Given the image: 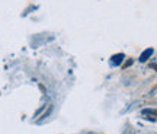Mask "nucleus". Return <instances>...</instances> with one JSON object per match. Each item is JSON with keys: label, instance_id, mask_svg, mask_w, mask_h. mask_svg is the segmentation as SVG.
Segmentation results:
<instances>
[{"label": "nucleus", "instance_id": "nucleus-1", "mask_svg": "<svg viewBox=\"0 0 157 134\" xmlns=\"http://www.w3.org/2000/svg\"><path fill=\"white\" fill-rule=\"evenodd\" d=\"M124 58H125L124 54H115V56L111 57V64H112V66H119V64L124 61Z\"/></svg>", "mask_w": 157, "mask_h": 134}, {"label": "nucleus", "instance_id": "nucleus-2", "mask_svg": "<svg viewBox=\"0 0 157 134\" xmlns=\"http://www.w3.org/2000/svg\"><path fill=\"white\" fill-rule=\"evenodd\" d=\"M151 54H153V48H148V50H146L144 53H143V54H141L140 61H146V60H147V58H148L150 56H151Z\"/></svg>", "mask_w": 157, "mask_h": 134}]
</instances>
